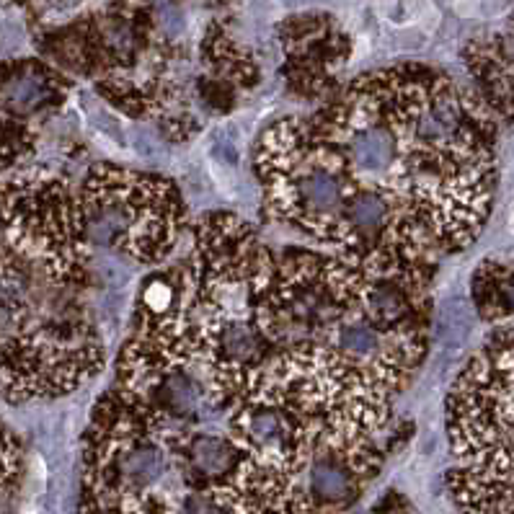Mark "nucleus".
Instances as JSON below:
<instances>
[{
  "mask_svg": "<svg viewBox=\"0 0 514 514\" xmlns=\"http://www.w3.org/2000/svg\"><path fill=\"white\" fill-rule=\"evenodd\" d=\"M473 303L489 323L514 329V259H486L476 269Z\"/></svg>",
  "mask_w": 514,
  "mask_h": 514,
  "instance_id": "obj_10",
  "label": "nucleus"
},
{
  "mask_svg": "<svg viewBox=\"0 0 514 514\" xmlns=\"http://www.w3.org/2000/svg\"><path fill=\"white\" fill-rule=\"evenodd\" d=\"M360 186L388 197L434 256L484 230L496 184L491 109L416 65L367 73L310 119Z\"/></svg>",
  "mask_w": 514,
  "mask_h": 514,
  "instance_id": "obj_1",
  "label": "nucleus"
},
{
  "mask_svg": "<svg viewBox=\"0 0 514 514\" xmlns=\"http://www.w3.org/2000/svg\"><path fill=\"white\" fill-rule=\"evenodd\" d=\"M184 305V334L220 409L246 388L256 367L277 354L269 339V292L277 259L241 217H202Z\"/></svg>",
  "mask_w": 514,
  "mask_h": 514,
  "instance_id": "obj_3",
  "label": "nucleus"
},
{
  "mask_svg": "<svg viewBox=\"0 0 514 514\" xmlns=\"http://www.w3.org/2000/svg\"><path fill=\"white\" fill-rule=\"evenodd\" d=\"M81 207L91 246L137 264L166 259L186 223V207L171 181L114 166L88 171Z\"/></svg>",
  "mask_w": 514,
  "mask_h": 514,
  "instance_id": "obj_7",
  "label": "nucleus"
},
{
  "mask_svg": "<svg viewBox=\"0 0 514 514\" xmlns=\"http://www.w3.org/2000/svg\"><path fill=\"white\" fill-rule=\"evenodd\" d=\"M254 166L269 215L336 254L396 246L432 256L391 199L352 179L310 119L274 122L256 145Z\"/></svg>",
  "mask_w": 514,
  "mask_h": 514,
  "instance_id": "obj_4",
  "label": "nucleus"
},
{
  "mask_svg": "<svg viewBox=\"0 0 514 514\" xmlns=\"http://www.w3.org/2000/svg\"><path fill=\"white\" fill-rule=\"evenodd\" d=\"M6 256L60 285H81L93 246L83 223L81 194L44 168L6 171L3 181Z\"/></svg>",
  "mask_w": 514,
  "mask_h": 514,
  "instance_id": "obj_8",
  "label": "nucleus"
},
{
  "mask_svg": "<svg viewBox=\"0 0 514 514\" xmlns=\"http://www.w3.org/2000/svg\"><path fill=\"white\" fill-rule=\"evenodd\" d=\"M292 3H295V0H292Z\"/></svg>",
  "mask_w": 514,
  "mask_h": 514,
  "instance_id": "obj_11",
  "label": "nucleus"
},
{
  "mask_svg": "<svg viewBox=\"0 0 514 514\" xmlns=\"http://www.w3.org/2000/svg\"><path fill=\"white\" fill-rule=\"evenodd\" d=\"M393 398L323 344L272 354L225 409L238 463L205 494L225 514H316L308 484L323 463L383 465Z\"/></svg>",
  "mask_w": 514,
  "mask_h": 514,
  "instance_id": "obj_2",
  "label": "nucleus"
},
{
  "mask_svg": "<svg viewBox=\"0 0 514 514\" xmlns=\"http://www.w3.org/2000/svg\"><path fill=\"white\" fill-rule=\"evenodd\" d=\"M68 96V83L55 70L44 68L42 62H19L8 65L6 88H3V114L8 119L42 117L62 106Z\"/></svg>",
  "mask_w": 514,
  "mask_h": 514,
  "instance_id": "obj_9",
  "label": "nucleus"
},
{
  "mask_svg": "<svg viewBox=\"0 0 514 514\" xmlns=\"http://www.w3.org/2000/svg\"><path fill=\"white\" fill-rule=\"evenodd\" d=\"M3 396H65L104 367L86 318L50 295L60 282L6 256L3 267Z\"/></svg>",
  "mask_w": 514,
  "mask_h": 514,
  "instance_id": "obj_5",
  "label": "nucleus"
},
{
  "mask_svg": "<svg viewBox=\"0 0 514 514\" xmlns=\"http://www.w3.org/2000/svg\"><path fill=\"white\" fill-rule=\"evenodd\" d=\"M450 489L463 514H514V344L478 352L447 396Z\"/></svg>",
  "mask_w": 514,
  "mask_h": 514,
  "instance_id": "obj_6",
  "label": "nucleus"
}]
</instances>
